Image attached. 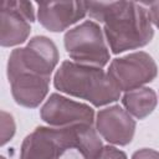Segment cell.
Segmentation results:
<instances>
[{
    "instance_id": "1",
    "label": "cell",
    "mask_w": 159,
    "mask_h": 159,
    "mask_svg": "<svg viewBox=\"0 0 159 159\" xmlns=\"http://www.w3.org/2000/svg\"><path fill=\"white\" fill-rule=\"evenodd\" d=\"M87 14L104 25L103 34L113 53L148 45L154 30L143 4L134 1H86Z\"/></svg>"
},
{
    "instance_id": "2",
    "label": "cell",
    "mask_w": 159,
    "mask_h": 159,
    "mask_svg": "<svg viewBox=\"0 0 159 159\" xmlns=\"http://www.w3.org/2000/svg\"><path fill=\"white\" fill-rule=\"evenodd\" d=\"M53 86L62 93L92 103L107 106L119 99L120 91L101 67L63 61L53 76Z\"/></svg>"
},
{
    "instance_id": "3",
    "label": "cell",
    "mask_w": 159,
    "mask_h": 159,
    "mask_svg": "<svg viewBox=\"0 0 159 159\" xmlns=\"http://www.w3.org/2000/svg\"><path fill=\"white\" fill-rule=\"evenodd\" d=\"M63 43L68 56L77 63L102 68L111 60L104 34L94 21L87 20L70 29L63 36Z\"/></svg>"
},
{
    "instance_id": "4",
    "label": "cell",
    "mask_w": 159,
    "mask_h": 159,
    "mask_svg": "<svg viewBox=\"0 0 159 159\" xmlns=\"http://www.w3.org/2000/svg\"><path fill=\"white\" fill-rule=\"evenodd\" d=\"M60 60L55 42L46 36H34L25 47L11 51L7 61L6 75L27 72L42 77H51Z\"/></svg>"
},
{
    "instance_id": "5",
    "label": "cell",
    "mask_w": 159,
    "mask_h": 159,
    "mask_svg": "<svg viewBox=\"0 0 159 159\" xmlns=\"http://www.w3.org/2000/svg\"><path fill=\"white\" fill-rule=\"evenodd\" d=\"M107 73L119 91L129 92L152 82L158 75V67L149 53L138 51L112 60Z\"/></svg>"
},
{
    "instance_id": "6",
    "label": "cell",
    "mask_w": 159,
    "mask_h": 159,
    "mask_svg": "<svg viewBox=\"0 0 159 159\" xmlns=\"http://www.w3.org/2000/svg\"><path fill=\"white\" fill-rule=\"evenodd\" d=\"M73 149L70 127H37L25 137L20 148V159H60Z\"/></svg>"
},
{
    "instance_id": "7",
    "label": "cell",
    "mask_w": 159,
    "mask_h": 159,
    "mask_svg": "<svg viewBox=\"0 0 159 159\" xmlns=\"http://www.w3.org/2000/svg\"><path fill=\"white\" fill-rule=\"evenodd\" d=\"M41 119L50 127L63 128L77 124H92L94 111L84 103L72 101L58 93H52L40 109Z\"/></svg>"
},
{
    "instance_id": "8",
    "label": "cell",
    "mask_w": 159,
    "mask_h": 159,
    "mask_svg": "<svg viewBox=\"0 0 159 159\" xmlns=\"http://www.w3.org/2000/svg\"><path fill=\"white\" fill-rule=\"evenodd\" d=\"M96 129L109 144L123 147L129 144L134 137L135 120L125 109L114 104L98 111Z\"/></svg>"
},
{
    "instance_id": "9",
    "label": "cell",
    "mask_w": 159,
    "mask_h": 159,
    "mask_svg": "<svg viewBox=\"0 0 159 159\" xmlns=\"http://www.w3.org/2000/svg\"><path fill=\"white\" fill-rule=\"evenodd\" d=\"M87 15L86 1H56L37 4L39 22L52 32H61Z\"/></svg>"
},
{
    "instance_id": "10",
    "label": "cell",
    "mask_w": 159,
    "mask_h": 159,
    "mask_svg": "<svg viewBox=\"0 0 159 159\" xmlns=\"http://www.w3.org/2000/svg\"><path fill=\"white\" fill-rule=\"evenodd\" d=\"M50 78L27 72L7 76L14 101L25 108L39 107L48 93Z\"/></svg>"
},
{
    "instance_id": "11",
    "label": "cell",
    "mask_w": 159,
    "mask_h": 159,
    "mask_svg": "<svg viewBox=\"0 0 159 159\" xmlns=\"http://www.w3.org/2000/svg\"><path fill=\"white\" fill-rule=\"evenodd\" d=\"M30 32V21L20 12L15 1H4L1 6V46H17L27 40Z\"/></svg>"
},
{
    "instance_id": "12",
    "label": "cell",
    "mask_w": 159,
    "mask_h": 159,
    "mask_svg": "<svg viewBox=\"0 0 159 159\" xmlns=\"http://www.w3.org/2000/svg\"><path fill=\"white\" fill-rule=\"evenodd\" d=\"M70 129L73 149H77L83 159H97L101 155L104 145L92 124L70 125Z\"/></svg>"
},
{
    "instance_id": "13",
    "label": "cell",
    "mask_w": 159,
    "mask_h": 159,
    "mask_svg": "<svg viewBox=\"0 0 159 159\" xmlns=\"http://www.w3.org/2000/svg\"><path fill=\"white\" fill-rule=\"evenodd\" d=\"M158 98L154 89L149 87H140L125 92L122 97L124 109L137 119H144L157 107Z\"/></svg>"
},
{
    "instance_id": "14",
    "label": "cell",
    "mask_w": 159,
    "mask_h": 159,
    "mask_svg": "<svg viewBox=\"0 0 159 159\" xmlns=\"http://www.w3.org/2000/svg\"><path fill=\"white\" fill-rule=\"evenodd\" d=\"M16 125L15 120L11 114H9L5 111H1V145H5L7 142H10L15 134Z\"/></svg>"
},
{
    "instance_id": "15",
    "label": "cell",
    "mask_w": 159,
    "mask_h": 159,
    "mask_svg": "<svg viewBox=\"0 0 159 159\" xmlns=\"http://www.w3.org/2000/svg\"><path fill=\"white\" fill-rule=\"evenodd\" d=\"M97 159H127V154L113 145H106Z\"/></svg>"
},
{
    "instance_id": "16",
    "label": "cell",
    "mask_w": 159,
    "mask_h": 159,
    "mask_svg": "<svg viewBox=\"0 0 159 159\" xmlns=\"http://www.w3.org/2000/svg\"><path fill=\"white\" fill-rule=\"evenodd\" d=\"M148 6L147 11L150 19V22L159 29V1H152V2H147L144 4Z\"/></svg>"
},
{
    "instance_id": "17",
    "label": "cell",
    "mask_w": 159,
    "mask_h": 159,
    "mask_svg": "<svg viewBox=\"0 0 159 159\" xmlns=\"http://www.w3.org/2000/svg\"><path fill=\"white\" fill-rule=\"evenodd\" d=\"M132 159H159V152L150 148H143L134 152Z\"/></svg>"
},
{
    "instance_id": "18",
    "label": "cell",
    "mask_w": 159,
    "mask_h": 159,
    "mask_svg": "<svg viewBox=\"0 0 159 159\" xmlns=\"http://www.w3.org/2000/svg\"><path fill=\"white\" fill-rule=\"evenodd\" d=\"M0 159H6V158H5V157H1V158H0Z\"/></svg>"
}]
</instances>
